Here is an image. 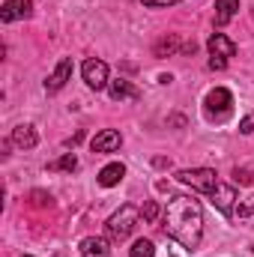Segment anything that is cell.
<instances>
[{
  "mask_svg": "<svg viewBox=\"0 0 254 257\" xmlns=\"http://www.w3.org/2000/svg\"><path fill=\"white\" fill-rule=\"evenodd\" d=\"M165 233L171 239H177L183 248H197L203 239V209L200 200H194L189 194H174L165 206Z\"/></svg>",
  "mask_w": 254,
  "mask_h": 257,
  "instance_id": "cell-1",
  "label": "cell"
},
{
  "mask_svg": "<svg viewBox=\"0 0 254 257\" xmlns=\"http://www.w3.org/2000/svg\"><path fill=\"white\" fill-rule=\"evenodd\" d=\"M138 221H141V212L126 203V206H120V212H114L108 221H105V230H108V236L114 239V242H123L132 236V230L138 227Z\"/></svg>",
  "mask_w": 254,
  "mask_h": 257,
  "instance_id": "cell-2",
  "label": "cell"
},
{
  "mask_svg": "<svg viewBox=\"0 0 254 257\" xmlns=\"http://www.w3.org/2000/svg\"><path fill=\"white\" fill-rule=\"evenodd\" d=\"M230 108H233V96H230V90H224V87H215V90H209V93H206L203 111H206V117H209V120L221 123V120L230 114Z\"/></svg>",
  "mask_w": 254,
  "mask_h": 257,
  "instance_id": "cell-3",
  "label": "cell"
},
{
  "mask_svg": "<svg viewBox=\"0 0 254 257\" xmlns=\"http://www.w3.org/2000/svg\"><path fill=\"white\" fill-rule=\"evenodd\" d=\"M177 180L186 183V186H191L194 192H203V194H209L215 186H218L215 171H209V168H189V171H180Z\"/></svg>",
  "mask_w": 254,
  "mask_h": 257,
  "instance_id": "cell-4",
  "label": "cell"
},
{
  "mask_svg": "<svg viewBox=\"0 0 254 257\" xmlns=\"http://www.w3.org/2000/svg\"><path fill=\"white\" fill-rule=\"evenodd\" d=\"M81 72H84L87 87H93V90H105V87L111 84V81H108V63H102V60H96V57L84 60Z\"/></svg>",
  "mask_w": 254,
  "mask_h": 257,
  "instance_id": "cell-5",
  "label": "cell"
},
{
  "mask_svg": "<svg viewBox=\"0 0 254 257\" xmlns=\"http://www.w3.org/2000/svg\"><path fill=\"white\" fill-rule=\"evenodd\" d=\"M209 197H212V206H215L218 212H224V215H233V203H236V189H233V186H224V183H218V186L209 192Z\"/></svg>",
  "mask_w": 254,
  "mask_h": 257,
  "instance_id": "cell-6",
  "label": "cell"
},
{
  "mask_svg": "<svg viewBox=\"0 0 254 257\" xmlns=\"http://www.w3.org/2000/svg\"><path fill=\"white\" fill-rule=\"evenodd\" d=\"M120 144H123V135H120L117 128H105V132H99V135L90 141L93 153H114V150H120Z\"/></svg>",
  "mask_w": 254,
  "mask_h": 257,
  "instance_id": "cell-7",
  "label": "cell"
},
{
  "mask_svg": "<svg viewBox=\"0 0 254 257\" xmlns=\"http://www.w3.org/2000/svg\"><path fill=\"white\" fill-rule=\"evenodd\" d=\"M30 12H33L30 0H6L3 9H0V18L9 24V21H18V18H30Z\"/></svg>",
  "mask_w": 254,
  "mask_h": 257,
  "instance_id": "cell-8",
  "label": "cell"
},
{
  "mask_svg": "<svg viewBox=\"0 0 254 257\" xmlns=\"http://www.w3.org/2000/svg\"><path fill=\"white\" fill-rule=\"evenodd\" d=\"M206 45H209V54H212V57H224V60H227V57H233V54H236V42H233V39H227L224 33H212Z\"/></svg>",
  "mask_w": 254,
  "mask_h": 257,
  "instance_id": "cell-9",
  "label": "cell"
},
{
  "mask_svg": "<svg viewBox=\"0 0 254 257\" xmlns=\"http://www.w3.org/2000/svg\"><path fill=\"white\" fill-rule=\"evenodd\" d=\"M108 93H111V99L114 102H123V99H141V90L132 84V81H126V78H117V81H111L108 84Z\"/></svg>",
  "mask_w": 254,
  "mask_h": 257,
  "instance_id": "cell-10",
  "label": "cell"
},
{
  "mask_svg": "<svg viewBox=\"0 0 254 257\" xmlns=\"http://www.w3.org/2000/svg\"><path fill=\"white\" fill-rule=\"evenodd\" d=\"M69 75H72V60H69V57H63V60L57 63V69H54V75L45 81V90H48V93H57V90H63L66 81H69Z\"/></svg>",
  "mask_w": 254,
  "mask_h": 257,
  "instance_id": "cell-11",
  "label": "cell"
},
{
  "mask_svg": "<svg viewBox=\"0 0 254 257\" xmlns=\"http://www.w3.org/2000/svg\"><path fill=\"white\" fill-rule=\"evenodd\" d=\"M81 254L84 257H108L111 254V245L105 236H87L81 239Z\"/></svg>",
  "mask_w": 254,
  "mask_h": 257,
  "instance_id": "cell-12",
  "label": "cell"
},
{
  "mask_svg": "<svg viewBox=\"0 0 254 257\" xmlns=\"http://www.w3.org/2000/svg\"><path fill=\"white\" fill-rule=\"evenodd\" d=\"M126 177V168L120 165V162H111V165H105L102 171H99V186H105V189H111V186H117L120 180Z\"/></svg>",
  "mask_w": 254,
  "mask_h": 257,
  "instance_id": "cell-13",
  "label": "cell"
},
{
  "mask_svg": "<svg viewBox=\"0 0 254 257\" xmlns=\"http://www.w3.org/2000/svg\"><path fill=\"white\" fill-rule=\"evenodd\" d=\"M15 147H21V150H33L36 147V132H33V126H15L12 128V138H9Z\"/></svg>",
  "mask_w": 254,
  "mask_h": 257,
  "instance_id": "cell-14",
  "label": "cell"
},
{
  "mask_svg": "<svg viewBox=\"0 0 254 257\" xmlns=\"http://www.w3.org/2000/svg\"><path fill=\"white\" fill-rule=\"evenodd\" d=\"M239 9V0H215V21L218 24H227Z\"/></svg>",
  "mask_w": 254,
  "mask_h": 257,
  "instance_id": "cell-15",
  "label": "cell"
},
{
  "mask_svg": "<svg viewBox=\"0 0 254 257\" xmlns=\"http://www.w3.org/2000/svg\"><path fill=\"white\" fill-rule=\"evenodd\" d=\"M48 171H78V159H75V153H66L60 159H54V162H48Z\"/></svg>",
  "mask_w": 254,
  "mask_h": 257,
  "instance_id": "cell-16",
  "label": "cell"
},
{
  "mask_svg": "<svg viewBox=\"0 0 254 257\" xmlns=\"http://www.w3.org/2000/svg\"><path fill=\"white\" fill-rule=\"evenodd\" d=\"M177 51H180V39H177V36H168V39H162V42L153 48L156 57H171V54H177Z\"/></svg>",
  "mask_w": 254,
  "mask_h": 257,
  "instance_id": "cell-17",
  "label": "cell"
},
{
  "mask_svg": "<svg viewBox=\"0 0 254 257\" xmlns=\"http://www.w3.org/2000/svg\"><path fill=\"white\" fill-rule=\"evenodd\" d=\"M153 254H156L153 239H138V242L132 245V251H129V257H153Z\"/></svg>",
  "mask_w": 254,
  "mask_h": 257,
  "instance_id": "cell-18",
  "label": "cell"
},
{
  "mask_svg": "<svg viewBox=\"0 0 254 257\" xmlns=\"http://www.w3.org/2000/svg\"><path fill=\"white\" fill-rule=\"evenodd\" d=\"M141 215H144V221H156V215H159V203H156V200H147L144 209H141Z\"/></svg>",
  "mask_w": 254,
  "mask_h": 257,
  "instance_id": "cell-19",
  "label": "cell"
},
{
  "mask_svg": "<svg viewBox=\"0 0 254 257\" xmlns=\"http://www.w3.org/2000/svg\"><path fill=\"white\" fill-rule=\"evenodd\" d=\"M236 180H239V183H245V186H248V183H254V171H251V168H242V171H239V168H236Z\"/></svg>",
  "mask_w": 254,
  "mask_h": 257,
  "instance_id": "cell-20",
  "label": "cell"
},
{
  "mask_svg": "<svg viewBox=\"0 0 254 257\" xmlns=\"http://www.w3.org/2000/svg\"><path fill=\"white\" fill-rule=\"evenodd\" d=\"M239 132H242V135H251V132H254V111L242 120V123H239Z\"/></svg>",
  "mask_w": 254,
  "mask_h": 257,
  "instance_id": "cell-21",
  "label": "cell"
},
{
  "mask_svg": "<svg viewBox=\"0 0 254 257\" xmlns=\"http://www.w3.org/2000/svg\"><path fill=\"white\" fill-rule=\"evenodd\" d=\"M147 6H174V3H180V0H144Z\"/></svg>",
  "mask_w": 254,
  "mask_h": 257,
  "instance_id": "cell-22",
  "label": "cell"
},
{
  "mask_svg": "<svg viewBox=\"0 0 254 257\" xmlns=\"http://www.w3.org/2000/svg\"><path fill=\"white\" fill-rule=\"evenodd\" d=\"M224 66H227L224 57H212V60H209V69H224Z\"/></svg>",
  "mask_w": 254,
  "mask_h": 257,
  "instance_id": "cell-23",
  "label": "cell"
},
{
  "mask_svg": "<svg viewBox=\"0 0 254 257\" xmlns=\"http://www.w3.org/2000/svg\"><path fill=\"white\" fill-rule=\"evenodd\" d=\"M33 200H36V203H51V197H45L42 192H33Z\"/></svg>",
  "mask_w": 254,
  "mask_h": 257,
  "instance_id": "cell-24",
  "label": "cell"
},
{
  "mask_svg": "<svg viewBox=\"0 0 254 257\" xmlns=\"http://www.w3.org/2000/svg\"><path fill=\"white\" fill-rule=\"evenodd\" d=\"M21 257H30V254H21Z\"/></svg>",
  "mask_w": 254,
  "mask_h": 257,
  "instance_id": "cell-25",
  "label": "cell"
}]
</instances>
